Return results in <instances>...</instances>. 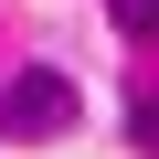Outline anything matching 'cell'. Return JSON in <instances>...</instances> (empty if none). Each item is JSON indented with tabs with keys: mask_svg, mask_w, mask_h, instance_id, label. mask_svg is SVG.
<instances>
[{
	"mask_svg": "<svg viewBox=\"0 0 159 159\" xmlns=\"http://www.w3.org/2000/svg\"><path fill=\"white\" fill-rule=\"evenodd\" d=\"M64 127H74V85L53 64H32V74L0 85V138H64Z\"/></svg>",
	"mask_w": 159,
	"mask_h": 159,
	"instance_id": "obj_1",
	"label": "cell"
},
{
	"mask_svg": "<svg viewBox=\"0 0 159 159\" xmlns=\"http://www.w3.org/2000/svg\"><path fill=\"white\" fill-rule=\"evenodd\" d=\"M117 11V32H138V43H159V0H106Z\"/></svg>",
	"mask_w": 159,
	"mask_h": 159,
	"instance_id": "obj_2",
	"label": "cell"
},
{
	"mask_svg": "<svg viewBox=\"0 0 159 159\" xmlns=\"http://www.w3.org/2000/svg\"><path fill=\"white\" fill-rule=\"evenodd\" d=\"M127 138H138V148H159V96H138V117H127Z\"/></svg>",
	"mask_w": 159,
	"mask_h": 159,
	"instance_id": "obj_3",
	"label": "cell"
}]
</instances>
